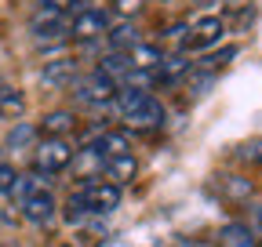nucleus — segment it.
Segmentation results:
<instances>
[{
    "label": "nucleus",
    "mask_w": 262,
    "mask_h": 247,
    "mask_svg": "<svg viewBox=\"0 0 262 247\" xmlns=\"http://www.w3.org/2000/svg\"><path fill=\"white\" fill-rule=\"evenodd\" d=\"M15 204H18V211H22V218L29 222V226H51L55 222V214H58V200H55V193H51V182H48V175H26V178H18L15 182Z\"/></svg>",
    "instance_id": "obj_3"
},
{
    "label": "nucleus",
    "mask_w": 262,
    "mask_h": 247,
    "mask_svg": "<svg viewBox=\"0 0 262 247\" xmlns=\"http://www.w3.org/2000/svg\"><path fill=\"white\" fill-rule=\"evenodd\" d=\"M135 171H139V160L131 157V153H127V157H113V160H106V164H102V175H106L113 185L131 182V178H135Z\"/></svg>",
    "instance_id": "obj_14"
},
{
    "label": "nucleus",
    "mask_w": 262,
    "mask_h": 247,
    "mask_svg": "<svg viewBox=\"0 0 262 247\" xmlns=\"http://www.w3.org/2000/svg\"><path fill=\"white\" fill-rule=\"evenodd\" d=\"M110 33V15L102 11V8H88V11H80V15H73L70 18V37L73 40H80V44H88V40H98V37H106Z\"/></svg>",
    "instance_id": "obj_7"
},
{
    "label": "nucleus",
    "mask_w": 262,
    "mask_h": 247,
    "mask_svg": "<svg viewBox=\"0 0 262 247\" xmlns=\"http://www.w3.org/2000/svg\"><path fill=\"white\" fill-rule=\"evenodd\" d=\"M91 145L102 153L106 160H113V157H127V153H131V138H127L124 131H102Z\"/></svg>",
    "instance_id": "obj_12"
},
{
    "label": "nucleus",
    "mask_w": 262,
    "mask_h": 247,
    "mask_svg": "<svg viewBox=\"0 0 262 247\" xmlns=\"http://www.w3.org/2000/svg\"><path fill=\"white\" fill-rule=\"evenodd\" d=\"M120 207V185L113 182H84L80 189H73L66 196V222H95V218H106Z\"/></svg>",
    "instance_id": "obj_1"
},
{
    "label": "nucleus",
    "mask_w": 262,
    "mask_h": 247,
    "mask_svg": "<svg viewBox=\"0 0 262 247\" xmlns=\"http://www.w3.org/2000/svg\"><path fill=\"white\" fill-rule=\"evenodd\" d=\"M70 4H73V0H40V8H62V11L70 8Z\"/></svg>",
    "instance_id": "obj_23"
},
{
    "label": "nucleus",
    "mask_w": 262,
    "mask_h": 247,
    "mask_svg": "<svg viewBox=\"0 0 262 247\" xmlns=\"http://www.w3.org/2000/svg\"><path fill=\"white\" fill-rule=\"evenodd\" d=\"M80 91H77V95H80V102H88V106H113V98H117V91H120V84L113 80V77H106L102 69H91L80 84H77Z\"/></svg>",
    "instance_id": "obj_6"
},
{
    "label": "nucleus",
    "mask_w": 262,
    "mask_h": 247,
    "mask_svg": "<svg viewBox=\"0 0 262 247\" xmlns=\"http://www.w3.org/2000/svg\"><path fill=\"white\" fill-rule=\"evenodd\" d=\"M102 164H106V157H102L95 145H88V149H77V157H73L70 167H73L84 182H91V175H102Z\"/></svg>",
    "instance_id": "obj_13"
},
{
    "label": "nucleus",
    "mask_w": 262,
    "mask_h": 247,
    "mask_svg": "<svg viewBox=\"0 0 262 247\" xmlns=\"http://www.w3.org/2000/svg\"><path fill=\"white\" fill-rule=\"evenodd\" d=\"M37 135H40V128H33V124H15V128L8 131V138H4V145L11 153H22V149L37 145Z\"/></svg>",
    "instance_id": "obj_16"
},
{
    "label": "nucleus",
    "mask_w": 262,
    "mask_h": 247,
    "mask_svg": "<svg viewBox=\"0 0 262 247\" xmlns=\"http://www.w3.org/2000/svg\"><path fill=\"white\" fill-rule=\"evenodd\" d=\"M142 4H146V0H113V8H117L120 18H135L142 11Z\"/></svg>",
    "instance_id": "obj_22"
},
{
    "label": "nucleus",
    "mask_w": 262,
    "mask_h": 247,
    "mask_svg": "<svg viewBox=\"0 0 262 247\" xmlns=\"http://www.w3.org/2000/svg\"><path fill=\"white\" fill-rule=\"evenodd\" d=\"M171 247H201V243H196V240H189V236H179Z\"/></svg>",
    "instance_id": "obj_24"
},
{
    "label": "nucleus",
    "mask_w": 262,
    "mask_h": 247,
    "mask_svg": "<svg viewBox=\"0 0 262 247\" xmlns=\"http://www.w3.org/2000/svg\"><path fill=\"white\" fill-rule=\"evenodd\" d=\"M127 55V62H131V69H146V73H157L160 69V62H164V51L157 47V44H146V40H139L131 51H124Z\"/></svg>",
    "instance_id": "obj_10"
},
{
    "label": "nucleus",
    "mask_w": 262,
    "mask_h": 247,
    "mask_svg": "<svg viewBox=\"0 0 262 247\" xmlns=\"http://www.w3.org/2000/svg\"><path fill=\"white\" fill-rule=\"evenodd\" d=\"M106 40H110V47H113V51H131V47L139 44V29L131 26V22L110 26V33H106Z\"/></svg>",
    "instance_id": "obj_18"
},
{
    "label": "nucleus",
    "mask_w": 262,
    "mask_h": 247,
    "mask_svg": "<svg viewBox=\"0 0 262 247\" xmlns=\"http://www.w3.org/2000/svg\"><path fill=\"white\" fill-rule=\"evenodd\" d=\"M193 73V62L186 58V55H164V62H160V69H157V80H179V77H189Z\"/></svg>",
    "instance_id": "obj_15"
},
{
    "label": "nucleus",
    "mask_w": 262,
    "mask_h": 247,
    "mask_svg": "<svg viewBox=\"0 0 262 247\" xmlns=\"http://www.w3.org/2000/svg\"><path fill=\"white\" fill-rule=\"evenodd\" d=\"M222 33H226V26H222V18H219V15L201 18V22L186 26L182 47H186V51H204V47H215V44L222 40Z\"/></svg>",
    "instance_id": "obj_8"
},
{
    "label": "nucleus",
    "mask_w": 262,
    "mask_h": 247,
    "mask_svg": "<svg viewBox=\"0 0 262 247\" xmlns=\"http://www.w3.org/2000/svg\"><path fill=\"white\" fill-rule=\"evenodd\" d=\"M113 109L124 120V128H135V131H157L168 120L164 102L153 91H139V87H120L117 98H113Z\"/></svg>",
    "instance_id": "obj_2"
},
{
    "label": "nucleus",
    "mask_w": 262,
    "mask_h": 247,
    "mask_svg": "<svg viewBox=\"0 0 262 247\" xmlns=\"http://www.w3.org/2000/svg\"><path fill=\"white\" fill-rule=\"evenodd\" d=\"M29 33H33V44L58 47L70 40V15L62 8H37V15L29 18Z\"/></svg>",
    "instance_id": "obj_5"
},
{
    "label": "nucleus",
    "mask_w": 262,
    "mask_h": 247,
    "mask_svg": "<svg viewBox=\"0 0 262 247\" xmlns=\"http://www.w3.org/2000/svg\"><path fill=\"white\" fill-rule=\"evenodd\" d=\"M77 157V149L70 138H40L37 145H33V171L37 175H62V171H70Z\"/></svg>",
    "instance_id": "obj_4"
},
{
    "label": "nucleus",
    "mask_w": 262,
    "mask_h": 247,
    "mask_svg": "<svg viewBox=\"0 0 262 247\" xmlns=\"http://www.w3.org/2000/svg\"><path fill=\"white\" fill-rule=\"evenodd\" d=\"M40 131H44V138H66V131H73V113L70 109L48 113L44 124H40Z\"/></svg>",
    "instance_id": "obj_17"
},
{
    "label": "nucleus",
    "mask_w": 262,
    "mask_h": 247,
    "mask_svg": "<svg viewBox=\"0 0 262 247\" xmlns=\"http://www.w3.org/2000/svg\"><path fill=\"white\" fill-rule=\"evenodd\" d=\"M219 247H258V240L248 229V222H226L219 229Z\"/></svg>",
    "instance_id": "obj_11"
},
{
    "label": "nucleus",
    "mask_w": 262,
    "mask_h": 247,
    "mask_svg": "<svg viewBox=\"0 0 262 247\" xmlns=\"http://www.w3.org/2000/svg\"><path fill=\"white\" fill-rule=\"evenodd\" d=\"M22 109H26L22 91L11 84H0V116H22Z\"/></svg>",
    "instance_id": "obj_19"
},
{
    "label": "nucleus",
    "mask_w": 262,
    "mask_h": 247,
    "mask_svg": "<svg viewBox=\"0 0 262 247\" xmlns=\"http://www.w3.org/2000/svg\"><path fill=\"white\" fill-rule=\"evenodd\" d=\"M237 157H241V160H248V164H262V138L244 142V145L237 149Z\"/></svg>",
    "instance_id": "obj_21"
},
{
    "label": "nucleus",
    "mask_w": 262,
    "mask_h": 247,
    "mask_svg": "<svg viewBox=\"0 0 262 247\" xmlns=\"http://www.w3.org/2000/svg\"><path fill=\"white\" fill-rule=\"evenodd\" d=\"M15 182H18L15 167H11V164H0V200L15 193Z\"/></svg>",
    "instance_id": "obj_20"
},
{
    "label": "nucleus",
    "mask_w": 262,
    "mask_h": 247,
    "mask_svg": "<svg viewBox=\"0 0 262 247\" xmlns=\"http://www.w3.org/2000/svg\"><path fill=\"white\" fill-rule=\"evenodd\" d=\"M77 73H80L77 58L62 55V58H51V62H44V69H40V80H44V87H55V91H62V87L77 84Z\"/></svg>",
    "instance_id": "obj_9"
}]
</instances>
